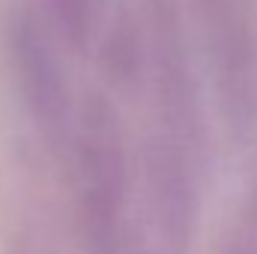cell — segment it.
Segmentation results:
<instances>
[{
	"label": "cell",
	"instance_id": "5",
	"mask_svg": "<svg viewBox=\"0 0 257 254\" xmlns=\"http://www.w3.org/2000/svg\"><path fill=\"white\" fill-rule=\"evenodd\" d=\"M33 15L63 51H87L99 36V0H33Z\"/></svg>",
	"mask_w": 257,
	"mask_h": 254
},
{
	"label": "cell",
	"instance_id": "1",
	"mask_svg": "<svg viewBox=\"0 0 257 254\" xmlns=\"http://www.w3.org/2000/svg\"><path fill=\"white\" fill-rule=\"evenodd\" d=\"M138 30V87L147 99L138 150L144 203L162 251L189 254L203 215L209 132L183 0H141Z\"/></svg>",
	"mask_w": 257,
	"mask_h": 254
},
{
	"label": "cell",
	"instance_id": "6",
	"mask_svg": "<svg viewBox=\"0 0 257 254\" xmlns=\"http://www.w3.org/2000/svg\"><path fill=\"white\" fill-rule=\"evenodd\" d=\"M6 254H57L51 239L36 230V227H24L21 233H15L9 242H6Z\"/></svg>",
	"mask_w": 257,
	"mask_h": 254
},
{
	"label": "cell",
	"instance_id": "2",
	"mask_svg": "<svg viewBox=\"0 0 257 254\" xmlns=\"http://www.w3.org/2000/svg\"><path fill=\"white\" fill-rule=\"evenodd\" d=\"M72 215L87 254H123L132 203V153L117 105L105 93L78 99L63 156Z\"/></svg>",
	"mask_w": 257,
	"mask_h": 254
},
{
	"label": "cell",
	"instance_id": "4",
	"mask_svg": "<svg viewBox=\"0 0 257 254\" xmlns=\"http://www.w3.org/2000/svg\"><path fill=\"white\" fill-rule=\"evenodd\" d=\"M9 66L30 126L36 129L45 150L60 159L78 99L66 75L63 45L33 12L18 15L9 27Z\"/></svg>",
	"mask_w": 257,
	"mask_h": 254
},
{
	"label": "cell",
	"instance_id": "3",
	"mask_svg": "<svg viewBox=\"0 0 257 254\" xmlns=\"http://www.w3.org/2000/svg\"><path fill=\"white\" fill-rule=\"evenodd\" d=\"M194 54L233 138L257 126V0H183Z\"/></svg>",
	"mask_w": 257,
	"mask_h": 254
}]
</instances>
